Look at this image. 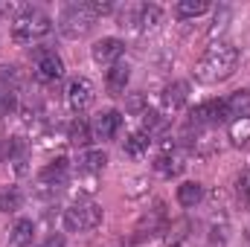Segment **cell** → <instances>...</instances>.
<instances>
[{
	"label": "cell",
	"instance_id": "1",
	"mask_svg": "<svg viewBox=\"0 0 250 247\" xmlns=\"http://www.w3.org/2000/svg\"><path fill=\"white\" fill-rule=\"evenodd\" d=\"M236 64H239V50L227 41H218L212 47H207V53L201 56V62L195 64V79L204 82V84H215V82H224L236 73Z\"/></svg>",
	"mask_w": 250,
	"mask_h": 247
},
{
	"label": "cell",
	"instance_id": "2",
	"mask_svg": "<svg viewBox=\"0 0 250 247\" xmlns=\"http://www.w3.org/2000/svg\"><path fill=\"white\" fill-rule=\"evenodd\" d=\"M53 29V18L41 9H23L15 21H12V38L21 44H29L35 38H44Z\"/></svg>",
	"mask_w": 250,
	"mask_h": 247
},
{
	"label": "cell",
	"instance_id": "3",
	"mask_svg": "<svg viewBox=\"0 0 250 247\" xmlns=\"http://www.w3.org/2000/svg\"><path fill=\"white\" fill-rule=\"evenodd\" d=\"M93 23H96V18H93V12L87 9V3H70V6H64L62 18H59L62 35L64 38H73V41L84 38V35L93 29Z\"/></svg>",
	"mask_w": 250,
	"mask_h": 247
},
{
	"label": "cell",
	"instance_id": "4",
	"mask_svg": "<svg viewBox=\"0 0 250 247\" xmlns=\"http://www.w3.org/2000/svg\"><path fill=\"white\" fill-rule=\"evenodd\" d=\"M102 224V209L93 201H76L73 206L64 209V227L70 233H87Z\"/></svg>",
	"mask_w": 250,
	"mask_h": 247
},
{
	"label": "cell",
	"instance_id": "5",
	"mask_svg": "<svg viewBox=\"0 0 250 247\" xmlns=\"http://www.w3.org/2000/svg\"><path fill=\"white\" fill-rule=\"evenodd\" d=\"M32 76L38 79V82H59L64 76V62L56 56V53H50V50H35L32 53Z\"/></svg>",
	"mask_w": 250,
	"mask_h": 247
},
{
	"label": "cell",
	"instance_id": "6",
	"mask_svg": "<svg viewBox=\"0 0 250 247\" xmlns=\"http://www.w3.org/2000/svg\"><path fill=\"white\" fill-rule=\"evenodd\" d=\"M227 117H230L227 102H224V99H209V102L192 108V114H189V125H195V128H201V125H218V123H224Z\"/></svg>",
	"mask_w": 250,
	"mask_h": 247
},
{
	"label": "cell",
	"instance_id": "7",
	"mask_svg": "<svg viewBox=\"0 0 250 247\" xmlns=\"http://www.w3.org/2000/svg\"><path fill=\"white\" fill-rule=\"evenodd\" d=\"M93 99H96V90H93V82L90 79L79 76V79H73L67 84V105H70V111L82 114V111H87L93 105Z\"/></svg>",
	"mask_w": 250,
	"mask_h": 247
},
{
	"label": "cell",
	"instance_id": "8",
	"mask_svg": "<svg viewBox=\"0 0 250 247\" xmlns=\"http://www.w3.org/2000/svg\"><path fill=\"white\" fill-rule=\"evenodd\" d=\"M125 53V44L120 38H102V41H96L93 47H90V56H93V62L96 64H108V67H114V64L123 59Z\"/></svg>",
	"mask_w": 250,
	"mask_h": 247
},
{
	"label": "cell",
	"instance_id": "9",
	"mask_svg": "<svg viewBox=\"0 0 250 247\" xmlns=\"http://www.w3.org/2000/svg\"><path fill=\"white\" fill-rule=\"evenodd\" d=\"M154 169H157L160 175H166V178H175V175H181V172L187 169V157H184V151H178V148L160 151V154L154 157Z\"/></svg>",
	"mask_w": 250,
	"mask_h": 247
},
{
	"label": "cell",
	"instance_id": "10",
	"mask_svg": "<svg viewBox=\"0 0 250 247\" xmlns=\"http://www.w3.org/2000/svg\"><path fill=\"white\" fill-rule=\"evenodd\" d=\"M120 128H123V114L120 111H102L93 120V134L99 140H114Z\"/></svg>",
	"mask_w": 250,
	"mask_h": 247
},
{
	"label": "cell",
	"instance_id": "11",
	"mask_svg": "<svg viewBox=\"0 0 250 247\" xmlns=\"http://www.w3.org/2000/svg\"><path fill=\"white\" fill-rule=\"evenodd\" d=\"M67 181V160H56V163H50L47 169H41V175H38V184H41V192H47V189H59L64 186Z\"/></svg>",
	"mask_w": 250,
	"mask_h": 247
},
{
	"label": "cell",
	"instance_id": "12",
	"mask_svg": "<svg viewBox=\"0 0 250 247\" xmlns=\"http://www.w3.org/2000/svg\"><path fill=\"white\" fill-rule=\"evenodd\" d=\"M192 151L198 157H212L221 151V137L215 131H195V140H192Z\"/></svg>",
	"mask_w": 250,
	"mask_h": 247
},
{
	"label": "cell",
	"instance_id": "13",
	"mask_svg": "<svg viewBox=\"0 0 250 247\" xmlns=\"http://www.w3.org/2000/svg\"><path fill=\"white\" fill-rule=\"evenodd\" d=\"M187 99H189V84L187 82H172V84L163 90V96H160V102H163L166 111H178V108H184Z\"/></svg>",
	"mask_w": 250,
	"mask_h": 247
},
{
	"label": "cell",
	"instance_id": "14",
	"mask_svg": "<svg viewBox=\"0 0 250 247\" xmlns=\"http://www.w3.org/2000/svg\"><path fill=\"white\" fill-rule=\"evenodd\" d=\"M79 172L82 175H96V172H102L105 169V163H108V154L102 151V148H87V151H82L79 154Z\"/></svg>",
	"mask_w": 250,
	"mask_h": 247
},
{
	"label": "cell",
	"instance_id": "15",
	"mask_svg": "<svg viewBox=\"0 0 250 247\" xmlns=\"http://www.w3.org/2000/svg\"><path fill=\"white\" fill-rule=\"evenodd\" d=\"M128 79H131V67H128V64H123V62H117L111 70H108V76H105V87H108V93H111V96H120V93H125Z\"/></svg>",
	"mask_w": 250,
	"mask_h": 247
},
{
	"label": "cell",
	"instance_id": "16",
	"mask_svg": "<svg viewBox=\"0 0 250 247\" xmlns=\"http://www.w3.org/2000/svg\"><path fill=\"white\" fill-rule=\"evenodd\" d=\"M32 236H35V224L29 218H21L12 233H9V247H29L32 245Z\"/></svg>",
	"mask_w": 250,
	"mask_h": 247
},
{
	"label": "cell",
	"instance_id": "17",
	"mask_svg": "<svg viewBox=\"0 0 250 247\" xmlns=\"http://www.w3.org/2000/svg\"><path fill=\"white\" fill-rule=\"evenodd\" d=\"M201 201H204V186H201V184L187 181V184L178 186V204H181V206L192 209V206H198Z\"/></svg>",
	"mask_w": 250,
	"mask_h": 247
},
{
	"label": "cell",
	"instance_id": "18",
	"mask_svg": "<svg viewBox=\"0 0 250 247\" xmlns=\"http://www.w3.org/2000/svg\"><path fill=\"white\" fill-rule=\"evenodd\" d=\"M151 143H154V140H151L146 131H134V134L125 140V154H128V157H143V154H148Z\"/></svg>",
	"mask_w": 250,
	"mask_h": 247
},
{
	"label": "cell",
	"instance_id": "19",
	"mask_svg": "<svg viewBox=\"0 0 250 247\" xmlns=\"http://www.w3.org/2000/svg\"><path fill=\"white\" fill-rule=\"evenodd\" d=\"M227 102V111H230V117H248L250 111V90H236L230 99H224Z\"/></svg>",
	"mask_w": 250,
	"mask_h": 247
},
{
	"label": "cell",
	"instance_id": "20",
	"mask_svg": "<svg viewBox=\"0 0 250 247\" xmlns=\"http://www.w3.org/2000/svg\"><path fill=\"white\" fill-rule=\"evenodd\" d=\"M90 134H93V128L79 117V120H73V123H70V134H67V137H70V143H73V145H82V148H84V145L90 143Z\"/></svg>",
	"mask_w": 250,
	"mask_h": 247
},
{
	"label": "cell",
	"instance_id": "21",
	"mask_svg": "<svg viewBox=\"0 0 250 247\" xmlns=\"http://www.w3.org/2000/svg\"><path fill=\"white\" fill-rule=\"evenodd\" d=\"M21 204H23V195L18 186L0 189V212H15V209H21Z\"/></svg>",
	"mask_w": 250,
	"mask_h": 247
},
{
	"label": "cell",
	"instance_id": "22",
	"mask_svg": "<svg viewBox=\"0 0 250 247\" xmlns=\"http://www.w3.org/2000/svg\"><path fill=\"white\" fill-rule=\"evenodd\" d=\"M230 143L233 145L250 143V117H239V120L230 123Z\"/></svg>",
	"mask_w": 250,
	"mask_h": 247
},
{
	"label": "cell",
	"instance_id": "23",
	"mask_svg": "<svg viewBox=\"0 0 250 247\" xmlns=\"http://www.w3.org/2000/svg\"><path fill=\"white\" fill-rule=\"evenodd\" d=\"M160 21H163V9L160 6H154V3L140 6V29H154Z\"/></svg>",
	"mask_w": 250,
	"mask_h": 247
},
{
	"label": "cell",
	"instance_id": "24",
	"mask_svg": "<svg viewBox=\"0 0 250 247\" xmlns=\"http://www.w3.org/2000/svg\"><path fill=\"white\" fill-rule=\"evenodd\" d=\"M204 12H209V3H207V0H181V3L175 6V15H178V18H198V15H204Z\"/></svg>",
	"mask_w": 250,
	"mask_h": 247
},
{
	"label": "cell",
	"instance_id": "25",
	"mask_svg": "<svg viewBox=\"0 0 250 247\" xmlns=\"http://www.w3.org/2000/svg\"><path fill=\"white\" fill-rule=\"evenodd\" d=\"M0 87L18 93V87H21V73H18V67H12V64H3V67H0Z\"/></svg>",
	"mask_w": 250,
	"mask_h": 247
},
{
	"label": "cell",
	"instance_id": "26",
	"mask_svg": "<svg viewBox=\"0 0 250 247\" xmlns=\"http://www.w3.org/2000/svg\"><path fill=\"white\" fill-rule=\"evenodd\" d=\"M189 236V221H175L166 233V247H178L181 242H187Z\"/></svg>",
	"mask_w": 250,
	"mask_h": 247
},
{
	"label": "cell",
	"instance_id": "27",
	"mask_svg": "<svg viewBox=\"0 0 250 247\" xmlns=\"http://www.w3.org/2000/svg\"><path fill=\"white\" fill-rule=\"evenodd\" d=\"M163 125L166 123H163V117H160L157 111H146V114H143V131H146L148 137H151V131H160Z\"/></svg>",
	"mask_w": 250,
	"mask_h": 247
},
{
	"label": "cell",
	"instance_id": "28",
	"mask_svg": "<svg viewBox=\"0 0 250 247\" xmlns=\"http://www.w3.org/2000/svg\"><path fill=\"white\" fill-rule=\"evenodd\" d=\"M236 198H239L242 209H250V178H239L236 181Z\"/></svg>",
	"mask_w": 250,
	"mask_h": 247
},
{
	"label": "cell",
	"instance_id": "29",
	"mask_svg": "<svg viewBox=\"0 0 250 247\" xmlns=\"http://www.w3.org/2000/svg\"><path fill=\"white\" fill-rule=\"evenodd\" d=\"M84 3H87V9L93 12V18L111 15V12H114V3H111V0H84Z\"/></svg>",
	"mask_w": 250,
	"mask_h": 247
},
{
	"label": "cell",
	"instance_id": "30",
	"mask_svg": "<svg viewBox=\"0 0 250 247\" xmlns=\"http://www.w3.org/2000/svg\"><path fill=\"white\" fill-rule=\"evenodd\" d=\"M207 247H227V227H224V224H221V227H212Z\"/></svg>",
	"mask_w": 250,
	"mask_h": 247
},
{
	"label": "cell",
	"instance_id": "31",
	"mask_svg": "<svg viewBox=\"0 0 250 247\" xmlns=\"http://www.w3.org/2000/svg\"><path fill=\"white\" fill-rule=\"evenodd\" d=\"M15 96H18V93H12V90L0 87V117H6V114L15 108Z\"/></svg>",
	"mask_w": 250,
	"mask_h": 247
},
{
	"label": "cell",
	"instance_id": "32",
	"mask_svg": "<svg viewBox=\"0 0 250 247\" xmlns=\"http://www.w3.org/2000/svg\"><path fill=\"white\" fill-rule=\"evenodd\" d=\"M143 108H146V99H143V96H131V99H128V111H131V114H140V117H143V114H146Z\"/></svg>",
	"mask_w": 250,
	"mask_h": 247
},
{
	"label": "cell",
	"instance_id": "33",
	"mask_svg": "<svg viewBox=\"0 0 250 247\" xmlns=\"http://www.w3.org/2000/svg\"><path fill=\"white\" fill-rule=\"evenodd\" d=\"M227 18H230V12H227V9H224V12H221V18H218V15H215V26H212V29H209V35H218V32H221V29H227Z\"/></svg>",
	"mask_w": 250,
	"mask_h": 247
},
{
	"label": "cell",
	"instance_id": "34",
	"mask_svg": "<svg viewBox=\"0 0 250 247\" xmlns=\"http://www.w3.org/2000/svg\"><path fill=\"white\" fill-rule=\"evenodd\" d=\"M64 245H67V242H64V236H62V233H56V236H50L44 245H38V247H64Z\"/></svg>",
	"mask_w": 250,
	"mask_h": 247
},
{
	"label": "cell",
	"instance_id": "35",
	"mask_svg": "<svg viewBox=\"0 0 250 247\" xmlns=\"http://www.w3.org/2000/svg\"><path fill=\"white\" fill-rule=\"evenodd\" d=\"M3 157H9V143L0 137V160H3Z\"/></svg>",
	"mask_w": 250,
	"mask_h": 247
},
{
	"label": "cell",
	"instance_id": "36",
	"mask_svg": "<svg viewBox=\"0 0 250 247\" xmlns=\"http://www.w3.org/2000/svg\"><path fill=\"white\" fill-rule=\"evenodd\" d=\"M3 12H9V6H3V3H0V15H3Z\"/></svg>",
	"mask_w": 250,
	"mask_h": 247
}]
</instances>
